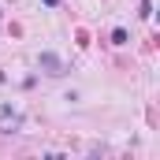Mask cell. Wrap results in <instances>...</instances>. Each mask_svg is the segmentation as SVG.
<instances>
[{
  "instance_id": "7a4b0ae2",
  "label": "cell",
  "mask_w": 160,
  "mask_h": 160,
  "mask_svg": "<svg viewBox=\"0 0 160 160\" xmlns=\"http://www.w3.org/2000/svg\"><path fill=\"white\" fill-rule=\"evenodd\" d=\"M45 4H48V8H56V4H60V0H45Z\"/></svg>"
},
{
  "instance_id": "6da1fadb",
  "label": "cell",
  "mask_w": 160,
  "mask_h": 160,
  "mask_svg": "<svg viewBox=\"0 0 160 160\" xmlns=\"http://www.w3.org/2000/svg\"><path fill=\"white\" fill-rule=\"evenodd\" d=\"M41 71H45V75H52V78H60V75H63V63H60V56H56V52H41Z\"/></svg>"
}]
</instances>
